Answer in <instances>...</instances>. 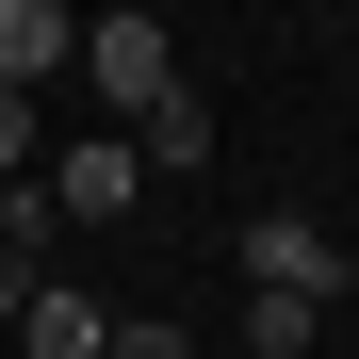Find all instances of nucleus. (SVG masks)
<instances>
[{"mask_svg":"<svg viewBox=\"0 0 359 359\" xmlns=\"http://www.w3.org/2000/svg\"><path fill=\"white\" fill-rule=\"evenodd\" d=\"M66 66H82V17H66V0H0V98H33Z\"/></svg>","mask_w":359,"mask_h":359,"instance_id":"20e7f679","label":"nucleus"},{"mask_svg":"<svg viewBox=\"0 0 359 359\" xmlns=\"http://www.w3.org/2000/svg\"><path fill=\"white\" fill-rule=\"evenodd\" d=\"M131 196H147V147H131V131H82L66 163H49V212H66V229H114Z\"/></svg>","mask_w":359,"mask_h":359,"instance_id":"7ed1b4c3","label":"nucleus"},{"mask_svg":"<svg viewBox=\"0 0 359 359\" xmlns=\"http://www.w3.org/2000/svg\"><path fill=\"white\" fill-rule=\"evenodd\" d=\"M311 327H327V311H278V294H245V359H311Z\"/></svg>","mask_w":359,"mask_h":359,"instance_id":"0eeeda50","label":"nucleus"},{"mask_svg":"<svg viewBox=\"0 0 359 359\" xmlns=\"http://www.w3.org/2000/svg\"><path fill=\"white\" fill-rule=\"evenodd\" d=\"M82 82H98V114L147 131V114L180 98V33H163V17H98V33H82Z\"/></svg>","mask_w":359,"mask_h":359,"instance_id":"f257e3e1","label":"nucleus"},{"mask_svg":"<svg viewBox=\"0 0 359 359\" xmlns=\"http://www.w3.org/2000/svg\"><path fill=\"white\" fill-rule=\"evenodd\" d=\"M114 359H196V343H180L163 311H114Z\"/></svg>","mask_w":359,"mask_h":359,"instance_id":"6e6552de","label":"nucleus"},{"mask_svg":"<svg viewBox=\"0 0 359 359\" xmlns=\"http://www.w3.org/2000/svg\"><path fill=\"white\" fill-rule=\"evenodd\" d=\"M0 359H114V311H98V294H66V278H49L33 311H17V343H0Z\"/></svg>","mask_w":359,"mask_h":359,"instance_id":"39448f33","label":"nucleus"},{"mask_svg":"<svg viewBox=\"0 0 359 359\" xmlns=\"http://www.w3.org/2000/svg\"><path fill=\"white\" fill-rule=\"evenodd\" d=\"M245 294H278V311H327V294H343L327 212H245Z\"/></svg>","mask_w":359,"mask_h":359,"instance_id":"f03ea898","label":"nucleus"},{"mask_svg":"<svg viewBox=\"0 0 359 359\" xmlns=\"http://www.w3.org/2000/svg\"><path fill=\"white\" fill-rule=\"evenodd\" d=\"M17 163H33V98H0V196H17Z\"/></svg>","mask_w":359,"mask_h":359,"instance_id":"1a4fd4ad","label":"nucleus"},{"mask_svg":"<svg viewBox=\"0 0 359 359\" xmlns=\"http://www.w3.org/2000/svg\"><path fill=\"white\" fill-rule=\"evenodd\" d=\"M131 147H147V180H180V163H212V98H196V82H180V98L147 114V131H131Z\"/></svg>","mask_w":359,"mask_h":359,"instance_id":"423d86ee","label":"nucleus"}]
</instances>
